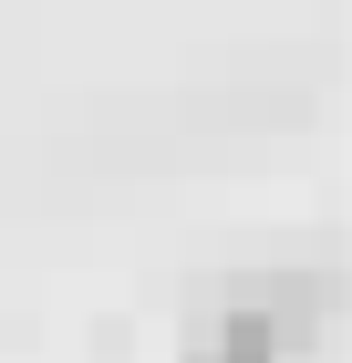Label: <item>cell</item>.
<instances>
[{
    "label": "cell",
    "mask_w": 352,
    "mask_h": 363,
    "mask_svg": "<svg viewBox=\"0 0 352 363\" xmlns=\"http://www.w3.org/2000/svg\"><path fill=\"white\" fill-rule=\"evenodd\" d=\"M187 363H290V342H280V322L259 301H228L208 333L187 342Z\"/></svg>",
    "instance_id": "6da1fadb"
}]
</instances>
